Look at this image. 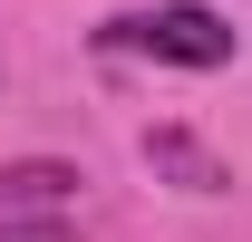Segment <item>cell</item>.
<instances>
[{"label":"cell","instance_id":"cell-3","mask_svg":"<svg viewBox=\"0 0 252 242\" xmlns=\"http://www.w3.org/2000/svg\"><path fill=\"white\" fill-rule=\"evenodd\" d=\"M146 165H156V175H175L185 194H223V184H233V175H223V155H204L185 126H156V136H146Z\"/></svg>","mask_w":252,"mask_h":242},{"label":"cell","instance_id":"cell-1","mask_svg":"<svg viewBox=\"0 0 252 242\" xmlns=\"http://www.w3.org/2000/svg\"><path fill=\"white\" fill-rule=\"evenodd\" d=\"M97 49H117V59H165V68H233V20L204 10V0H156V10H117Z\"/></svg>","mask_w":252,"mask_h":242},{"label":"cell","instance_id":"cell-4","mask_svg":"<svg viewBox=\"0 0 252 242\" xmlns=\"http://www.w3.org/2000/svg\"><path fill=\"white\" fill-rule=\"evenodd\" d=\"M0 242H78L68 223H0Z\"/></svg>","mask_w":252,"mask_h":242},{"label":"cell","instance_id":"cell-2","mask_svg":"<svg viewBox=\"0 0 252 242\" xmlns=\"http://www.w3.org/2000/svg\"><path fill=\"white\" fill-rule=\"evenodd\" d=\"M78 194V165L59 155H30V165H0V223H20V213H49Z\"/></svg>","mask_w":252,"mask_h":242}]
</instances>
